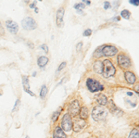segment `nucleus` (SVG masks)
<instances>
[{
  "label": "nucleus",
  "mask_w": 139,
  "mask_h": 138,
  "mask_svg": "<svg viewBox=\"0 0 139 138\" xmlns=\"http://www.w3.org/2000/svg\"><path fill=\"white\" fill-rule=\"evenodd\" d=\"M28 45H29V47H32V48H34V45L33 44H31V43H28Z\"/></svg>",
  "instance_id": "nucleus-35"
},
{
  "label": "nucleus",
  "mask_w": 139,
  "mask_h": 138,
  "mask_svg": "<svg viewBox=\"0 0 139 138\" xmlns=\"http://www.w3.org/2000/svg\"><path fill=\"white\" fill-rule=\"evenodd\" d=\"M25 138H29V136H26V137H25Z\"/></svg>",
  "instance_id": "nucleus-37"
},
{
  "label": "nucleus",
  "mask_w": 139,
  "mask_h": 138,
  "mask_svg": "<svg viewBox=\"0 0 139 138\" xmlns=\"http://www.w3.org/2000/svg\"><path fill=\"white\" fill-rule=\"evenodd\" d=\"M22 27L27 31H33L37 28V23L35 22V20L31 17H26L22 21H21Z\"/></svg>",
  "instance_id": "nucleus-6"
},
{
  "label": "nucleus",
  "mask_w": 139,
  "mask_h": 138,
  "mask_svg": "<svg viewBox=\"0 0 139 138\" xmlns=\"http://www.w3.org/2000/svg\"><path fill=\"white\" fill-rule=\"evenodd\" d=\"M48 63V58L46 57H44V56H42V57H39L37 59V64L38 66L40 68H44L46 65Z\"/></svg>",
  "instance_id": "nucleus-18"
},
{
  "label": "nucleus",
  "mask_w": 139,
  "mask_h": 138,
  "mask_svg": "<svg viewBox=\"0 0 139 138\" xmlns=\"http://www.w3.org/2000/svg\"><path fill=\"white\" fill-rule=\"evenodd\" d=\"M33 76H34H34H36V72H34V73H33Z\"/></svg>",
  "instance_id": "nucleus-36"
},
{
  "label": "nucleus",
  "mask_w": 139,
  "mask_h": 138,
  "mask_svg": "<svg viewBox=\"0 0 139 138\" xmlns=\"http://www.w3.org/2000/svg\"><path fill=\"white\" fill-rule=\"evenodd\" d=\"M118 53V49L113 46H102L101 47V55L105 56V57H113Z\"/></svg>",
  "instance_id": "nucleus-5"
},
{
  "label": "nucleus",
  "mask_w": 139,
  "mask_h": 138,
  "mask_svg": "<svg viewBox=\"0 0 139 138\" xmlns=\"http://www.w3.org/2000/svg\"><path fill=\"white\" fill-rule=\"evenodd\" d=\"M103 64V71L102 74L105 78H110L112 76H114V74L116 72V69L114 67V65L112 64V62L109 59H105L102 62Z\"/></svg>",
  "instance_id": "nucleus-2"
},
{
  "label": "nucleus",
  "mask_w": 139,
  "mask_h": 138,
  "mask_svg": "<svg viewBox=\"0 0 139 138\" xmlns=\"http://www.w3.org/2000/svg\"><path fill=\"white\" fill-rule=\"evenodd\" d=\"M118 64L119 66H121L123 69H126V68H129L131 66V60L130 58L126 55L124 54H121L118 56Z\"/></svg>",
  "instance_id": "nucleus-7"
},
{
  "label": "nucleus",
  "mask_w": 139,
  "mask_h": 138,
  "mask_svg": "<svg viewBox=\"0 0 139 138\" xmlns=\"http://www.w3.org/2000/svg\"><path fill=\"white\" fill-rule=\"evenodd\" d=\"M35 5H36V1H34V2L30 5V8H36Z\"/></svg>",
  "instance_id": "nucleus-32"
},
{
  "label": "nucleus",
  "mask_w": 139,
  "mask_h": 138,
  "mask_svg": "<svg viewBox=\"0 0 139 138\" xmlns=\"http://www.w3.org/2000/svg\"><path fill=\"white\" fill-rule=\"evenodd\" d=\"M47 93H48L47 86H46V84H43V85L41 86V89H40V97L42 98V99H44V98L46 96Z\"/></svg>",
  "instance_id": "nucleus-20"
},
{
  "label": "nucleus",
  "mask_w": 139,
  "mask_h": 138,
  "mask_svg": "<svg viewBox=\"0 0 139 138\" xmlns=\"http://www.w3.org/2000/svg\"><path fill=\"white\" fill-rule=\"evenodd\" d=\"M53 138H67V135L65 134V132L59 126H58L55 129L54 134H53Z\"/></svg>",
  "instance_id": "nucleus-14"
},
{
  "label": "nucleus",
  "mask_w": 139,
  "mask_h": 138,
  "mask_svg": "<svg viewBox=\"0 0 139 138\" xmlns=\"http://www.w3.org/2000/svg\"><path fill=\"white\" fill-rule=\"evenodd\" d=\"M88 109L86 107H82L80 108V110H79V115H80V119H83V120H86L88 118Z\"/></svg>",
  "instance_id": "nucleus-15"
},
{
  "label": "nucleus",
  "mask_w": 139,
  "mask_h": 138,
  "mask_svg": "<svg viewBox=\"0 0 139 138\" xmlns=\"http://www.w3.org/2000/svg\"><path fill=\"white\" fill-rule=\"evenodd\" d=\"M92 34V30L91 29H86V30L85 31V32H84V33H83V35H84V36H90V35H91Z\"/></svg>",
  "instance_id": "nucleus-25"
},
{
  "label": "nucleus",
  "mask_w": 139,
  "mask_h": 138,
  "mask_svg": "<svg viewBox=\"0 0 139 138\" xmlns=\"http://www.w3.org/2000/svg\"><path fill=\"white\" fill-rule=\"evenodd\" d=\"M85 7V6L83 3H77L74 5V8L77 10V11H81V10H83Z\"/></svg>",
  "instance_id": "nucleus-24"
},
{
  "label": "nucleus",
  "mask_w": 139,
  "mask_h": 138,
  "mask_svg": "<svg viewBox=\"0 0 139 138\" xmlns=\"http://www.w3.org/2000/svg\"><path fill=\"white\" fill-rule=\"evenodd\" d=\"M86 87L88 88V90L91 93H95V92L104 90V86L98 81H96L93 78H88L86 80Z\"/></svg>",
  "instance_id": "nucleus-3"
},
{
  "label": "nucleus",
  "mask_w": 139,
  "mask_h": 138,
  "mask_svg": "<svg viewBox=\"0 0 139 138\" xmlns=\"http://www.w3.org/2000/svg\"><path fill=\"white\" fill-rule=\"evenodd\" d=\"M41 49H43V50L45 51V53H48V51H49V49H48V46H46V45H41L40 46Z\"/></svg>",
  "instance_id": "nucleus-26"
},
{
  "label": "nucleus",
  "mask_w": 139,
  "mask_h": 138,
  "mask_svg": "<svg viewBox=\"0 0 139 138\" xmlns=\"http://www.w3.org/2000/svg\"><path fill=\"white\" fill-rule=\"evenodd\" d=\"M86 125V122H85V120L83 119H76L75 121L72 123V128L74 130V132L78 133V132H81L83 129L85 127Z\"/></svg>",
  "instance_id": "nucleus-9"
},
{
  "label": "nucleus",
  "mask_w": 139,
  "mask_h": 138,
  "mask_svg": "<svg viewBox=\"0 0 139 138\" xmlns=\"http://www.w3.org/2000/svg\"><path fill=\"white\" fill-rule=\"evenodd\" d=\"M128 138H139V133H138V128L133 129L132 132L130 133Z\"/></svg>",
  "instance_id": "nucleus-21"
},
{
  "label": "nucleus",
  "mask_w": 139,
  "mask_h": 138,
  "mask_svg": "<svg viewBox=\"0 0 139 138\" xmlns=\"http://www.w3.org/2000/svg\"><path fill=\"white\" fill-rule=\"evenodd\" d=\"M62 111V108H59L57 111H55L54 114H53V116H52V121H56L57 120H58V118L59 117V115H60V112Z\"/></svg>",
  "instance_id": "nucleus-23"
},
{
  "label": "nucleus",
  "mask_w": 139,
  "mask_h": 138,
  "mask_svg": "<svg viewBox=\"0 0 139 138\" xmlns=\"http://www.w3.org/2000/svg\"><path fill=\"white\" fill-rule=\"evenodd\" d=\"M66 65H67V63L66 62H62L59 66H58V71H61V70H63L65 67H66Z\"/></svg>",
  "instance_id": "nucleus-27"
},
{
  "label": "nucleus",
  "mask_w": 139,
  "mask_h": 138,
  "mask_svg": "<svg viewBox=\"0 0 139 138\" xmlns=\"http://www.w3.org/2000/svg\"><path fill=\"white\" fill-rule=\"evenodd\" d=\"M109 7H111L110 3H109V2H105V3H104V8H105V9H109Z\"/></svg>",
  "instance_id": "nucleus-28"
},
{
  "label": "nucleus",
  "mask_w": 139,
  "mask_h": 138,
  "mask_svg": "<svg viewBox=\"0 0 139 138\" xmlns=\"http://www.w3.org/2000/svg\"><path fill=\"white\" fill-rule=\"evenodd\" d=\"M96 101H97L98 105H100L101 107H103V106L108 105V97L106 96L105 94H99L97 99H96Z\"/></svg>",
  "instance_id": "nucleus-16"
},
{
  "label": "nucleus",
  "mask_w": 139,
  "mask_h": 138,
  "mask_svg": "<svg viewBox=\"0 0 139 138\" xmlns=\"http://www.w3.org/2000/svg\"><path fill=\"white\" fill-rule=\"evenodd\" d=\"M130 3L133 4V5H135V6H136V7H138L139 6V1L138 0H131V1H130Z\"/></svg>",
  "instance_id": "nucleus-29"
},
{
  "label": "nucleus",
  "mask_w": 139,
  "mask_h": 138,
  "mask_svg": "<svg viewBox=\"0 0 139 138\" xmlns=\"http://www.w3.org/2000/svg\"><path fill=\"white\" fill-rule=\"evenodd\" d=\"M65 9L63 7L58 8L57 11V16H56V21H57V26L58 28H60L63 25V18H64Z\"/></svg>",
  "instance_id": "nucleus-11"
},
{
  "label": "nucleus",
  "mask_w": 139,
  "mask_h": 138,
  "mask_svg": "<svg viewBox=\"0 0 139 138\" xmlns=\"http://www.w3.org/2000/svg\"><path fill=\"white\" fill-rule=\"evenodd\" d=\"M124 76H125V80L126 82L129 84H134L136 82V75L131 72V71H126L124 73Z\"/></svg>",
  "instance_id": "nucleus-13"
},
{
  "label": "nucleus",
  "mask_w": 139,
  "mask_h": 138,
  "mask_svg": "<svg viewBox=\"0 0 139 138\" xmlns=\"http://www.w3.org/2000/svg\"><path fill=\"white\" fill-rule=\"evenodd\" d=\"M60 128L64 132H70L72 129V120H71V116L69 113H66L63 116Z\"/></svg>",
  "instance_id": "nucleus-4"
},
{
  "label": "nucleus",
  "mask_w": 139,
  "mask_h": 138,
  "mask_svg": "<svg viewBox=\"0 0 139 138\" xmlns=\"http://www.w3.org/2000/svg\"><path fill=\"white\" fill-rule=\"evenodd\" d=\"M94 70L96 73L102 74V71H103V64H102L101 61L96 60L94 64Z\"/></svg>",
  "instance_id": "nucleus-17"
},
{
  "label": "nucleus",
  "mask_w": 139,
  "mask_h": 138,
  "mask_svg": "<svg viewBox=\"0 0 139 138\" xmlns=\"http://www.w3.org/2000/svg\"><path fill=\"white\" fill-rule=\"evenodd\" d=\"M6 27L11 34H16L19 32V25L13 20H7L6 21Z\"/></svg>",
  "instance_id": "nucleus-10"
},
{
  "label": "nucleus",
  "mask_w": 139,
  "mask_h": 138,
  "mask_svg": "<svg viewBox=\"0 0 139 138\" xmlns=\"http://www.w3.org/2000/svg\"><path fill=\"white\" fill-rule=\"evenodd\" d=\"M84 3H85L86 5H90V4H91V2H90V1H85V0H83V4H84Z\"/></svg>",
  "instance_id": "nucleus-33"
},
{
  "label": "nucleus",
  "mask_w": 139,
  "mask_h": 138,
  "mask_svg": "<svg viewBox=\"0 0 139 138\" xmlns=\"http://www.w3.org/2000/svg\"><path fill=\"white\" fill-rule=\"evenodd\" d=\"M109 110L111 111L113 114L115 115H118V116H121V115H122V110H121V109H119V108L116 107V105L114 104V102L112 101V100H110L109 103Z\"/></svg>",
  "instance_id": "nucleus-12"
},
{
  "label": "nucleus",
  "mask_w": 139,
  "mask_h": 138,
  "mask_svg": "<svg viewBox=\"0 0 139 138\" xmlns=\"http://www.w3.org/2000/svg\"><path fill=\"white\" fill-rule=\"evenodd\" d=\"M79 110H80V105L77 100H73L71 102L70 106H69V114L71 116H76L79 114Z\"/></svg>",
  "instance_id": "nucleus-8"
},
{
  "label": "nucleus",
  "mask_w": 139,
  "mask_h": 138,
  "mask_svg": "<svg viewBox=\"0 0 139 138\" xmlns=\"http://www.w3.org/2000/svg\"><path fill=\"white\" fill-rule=\"evenodd\" d=\"M121 17H122L123 19H125V20H129L130 17H131V12L127 9H123L121 12Z\"/></svg>",
  "instance_id": "nucleus-22"
},
{
  "label": "nucleus",
  "mask_w": 139,
  "mask_h": 138,
  "mask_svg": "<svg viewBox=\"0 0 139 138\" xmlns=\"http://www.w3.org/2000/svg\"><path fill=\"white\" fill-rule=\"evenodd\" d=\"M108 116V111L101 106H96L92 110V118L95 121H101L106 120Z\"/></svg>",
  "instance_id": "nucleus-1"
},
{
  "label": "nucleus",
  "mask_w": 139,
  "mask_h": 138,
  "mask_svg": "<svg viewBox=\"0 0 139 138\" xmlns=\"http://www.w3.org/2000/svg\"><path fill=\"white\" fill-rule=\"evenodd\" d=\"M83 46V43L82 42H80L78 45H77V46H76V50L77 51H80V49H81V47Z\"/></svg>",
  "instance_id": "nucleus-31"
},
{
  "label": "nucleus",
  "mask_w": 139,
  "mask_h": 138,
  "mask_svg": "<svg viewBox=\"0 0 139 138\" xmlns=\"http://www.w3.org/2000/svg\"><path fill=\"white\" fill-rule=\"evenodd\" d=\"M19 104H20V99H17V100H16V103H15V106H14V108H13V111H16V108H18Z\"/></svg>",
  "instance_id": "nucleus-30"
},
{
  "label": "nucleus",
  "mask_w": 139,
  "mask_h": 138,
  "mask_svg": "<svg viewBox=\"0 0 139 138\" xmlns=\"http://www.w3.org/2000/svg\"><path fill=\"white\" fill-rule=\"evenodd\" d=\"M22 85H23V90H30V84H29V78L26 75L22 76Z\"/></svg>",
  "instance_id": "nucleus-19"
},
{
  "label": "nucleus",
  "mask_w": 139,
  "mask_h": 138,
  "mask_svg": "<svg viewBox=\"0 0 139 138\" xmlns=\"http://www.w3.org/2000/svg\"><path fill=\"white\" fill-rule=\"evenodd\" d=\"M127 95H129V96H132L133 93H132V92H127Z\"/></svg>",
  "instance_id": "nucleus-34"
}]
</instances>
